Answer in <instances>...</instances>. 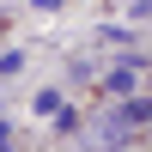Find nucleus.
Masks as SVG:
<instances>
[{
	"mask_svg": "<svg viewBox=\"0 0 152 152\" xmlns=\"http://www.w3.org/2000/svg\"><path fill=\"white\" fill-rule=\"evenodd\" d=\"M61 110V91H37V116H55Z\"/></svg>",
	"mask_w": 152,
	"mask_h": 152,
	"instance_id": "nucleus-3",
	"label": "nucleus"
},
{
	"mask_svg": "<svg viewBox=\"0 0 152 152\" xmlns=\"http://www.w3.org/2000/svg\"><path fill=\"white\" fill-rule=\"evenodd\" d=\"M134 85H140V55H128L116 73H104V91H110V97H128Z\"/></svg>",
	"mask_w": 152,
	"mask_h": 152,
	"instance_id": "nucleus-2",
	"label": "nucleus"
},
{
	"mask_svg": "<svg viewBox=\"0 0 152 152\" xmlns=\"http://www.w3.org/2000/svg\"><path fill=\"white\" fill-rule=\"evenodd\" d=\"M140 128H146V97H134V91H128V97L104 116V140H110V146H128Z\"/></svg>",
	"mask_w": 152,
	"mask_h": 152,
	"instance_id": "nucleus-1",
	"label": "nucleus"
},
{
	"mask_svg": "<svg viewBox=\"0 0 152 152\" xmlns=\"http://www.w3.org/2000/svg\"><path fill=\"white\" fill-rule=\"evenodd\" d=\"M0 152H12V128H6V122H0Z\"/></svg>",
	"mask_w": 152,
	"mask_h": 152,
	"instance_id": "nucleus-4",
	"label": "nucleus"
}]
</instances>
